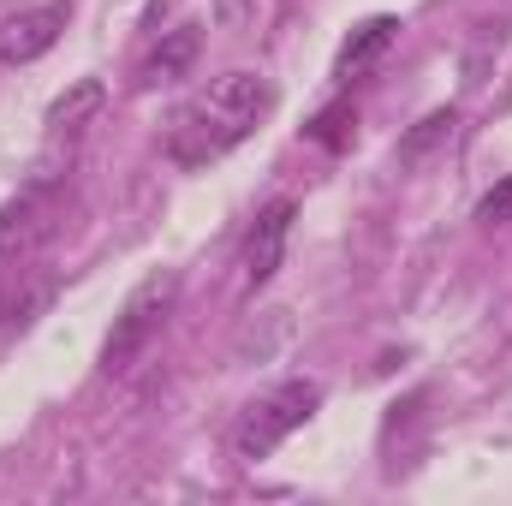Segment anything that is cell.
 <instances>
[{
	"label": "cell",
	"instance_id": "1",
	"mask_svg": "<svg viewBox=\"0 0 512 506\" xmlns=\"http://www.w3.org/2000/svg\"><path fill=\"white\" fill-rule=\"evenodd\" d=\"M268 108H274V84L262 72H221V78H209L167 120V161L185 167V173L221 161L227 149H239L268 120Z\"/></svg>",
	"mask_w": 512,
	"mask_h": 506
},
{
	"label": "cell",
	"instance_id": "2",
	"mask_svg": "<svg viewBox=\"0 0 512 506\" xmlns=\"http://www.w3.org/2000/svg\"><path fill=\"white\" fill-rule=\"evenodd\" d=\"M173 304H179V268H149V274L126 292V304H120V316H114V328H108V340H102V370H108V376L131 370V364L149 352V340L167 328Z\"/></svg>",
	"mask_w": 512,
	"mask_h": 506
},
{
	"label": "cell",
	"instance_id": "3",
	"mask_svg": "<svg viewBox=\"0 0 512 506\" xmlns=\"http://www.w3.org/2000/svg\"><path fill=\"white\" fill-rule=\"evenodd\" d=\"M316 405H322V381L310 376H292L280 387H268V393H256L239 411V423H233V459H245V465L268 459L292 429H304L316 417Z\"/></svg>",
	"mask_w": 512,
	"mask_h": 506
},
{
	"label": "cell",
	"instance_id": "4",
	"mask_svg": "<svg viewBox=\"0 0 512 506\" xmlns=\"http://www.w3.org/2000/svg\"><path fill=\"white\" fill-rule=\"evenodd\" d=\"M54 197H60V173H36L18 197L0 203V262L30 256L54 233Z\"/></svg>",
	"mask_w": 512,
	"mask_h": 506
},
{
	"label": "cell",
	"instance_id": "5",
	"mask_svg": "<svg viewBox=\"0 0 512 506\" xmlns=\"http://www.w3.org/2000/svg\"><path fill=\"white\" fill-rule=\"evenodd\" d=\"M66 18H72V0H42V6H30V12H18V18L0 30V60H6V66L42 60V54L60 42Z\"/></svg>",
	"mask_w": 512,
	"mask_h": 506
},
{
	"label": "cell",
	"instance_id": "6",
	"mask_svg": "<svg viewBox=\"0 0 512 506\" xmlns=\"http://www.w3.org/2000/svg\"><path fill=\"white\" fill-rule=\"evenodd\" d=\"M292 221H298V203L292 197H274L262 215H256L251 239H245V286H268L274 280V268H280V256H286V239H292Z\"/></svg>",
	"mask_w": 512,
	"mask_h": 506
},
{
	"label": "cell",
	"instance_id": "7",
	"mask_svg": "<svg viewBox=\"0 0 512 506\" xmlns=\"http://www.w3.org/2000/svg\"><path fill=\"white\" fill-rule=\"evenodd\" d=\"M108 108V84L102 78H72L60 96H54V108H48V149H60V143H78L84 137V126L96 120Z\"/></svg>",
	"mask_w": 512,
	"mask_h": 506
},
{
	"label": "cell",
	"instance_id": "8",
	"mask_svg": "<svg viewBox=\"0 0 512 506\" xmlns=\"http://www.w3.org/2000/svg\"><path fill=\"white\" fill-rule=\"evenodd\" d=\"M197 48H203V30H197V24H173V30H161V42H155L149 60L137 66V90L179 84V78L197 66Z\"/></svg>",
	"mask_w": 512,
	"mask_h": 506
},
{
	"label": "cell",
	"instance_id": "9",
	"mask_svg": "<svg viewBox=\"0 0 512 506\" xmlns=\"http://www.w3.org/2000/svg\"><path fill=\"white\" fill-rule=\"evenodd\" d=\"M399 36V18H387V12H376V18H364L346 42H340V60H334V78H352V72H364L376 54H387V42Z\"/></svg>",
	"mask_w": 512,
	"mask_h": 506
},
{
	"label": "cell",
	"instance_id": "10",
	"mask_svg": "<svg viewBox=\"0 0 512 506\" xmlns=\"http://www.w3.org/2000/svg\"><path fill=\"white\" fill-rule=\"evenodd\" d=\"M453 126H459V114L453 108H441V114H429V120H417V126L399 137V167H417L429 149H441L447 137H453Z\"/></svg>",
	"mask_w": 512,
	"mask_h": 506
},
{
	"label": "cell",
	"instance_id": "11",
	"mask_svg": "<svg viewBox=\"0 0 512 506\" xmlns=\"http://www.w3.org/2000/svg\"><path fill=\"white\" fill-rule=\"evenodd\" d=\"M477 221H483V227H507L512 221V173L507 179H495V185L477 197Z\"/></svg>",
	"mask_w": 512,
	"mask_h": 506
},
{
	"label": "cell",
	"instance_id": "12",
	"mask_svg": "<svg viewBox=\"0 0 512 506\" xmlns=\"http://www.w3.org/2000/svg\"><path fill=\"white\" fill-rule=\"evenodd\" d=\"M251 6H256V0H215V18H221V24H239Z\"/></svg>",
	"mask_w": 512,
	"mask_h": 506
}]
</instances>
